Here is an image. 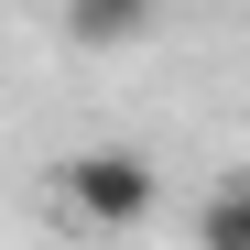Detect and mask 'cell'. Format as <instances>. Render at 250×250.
<instances>
[{
	"instance_id": "3957f363",
	"label": "cell",
	"mask_w": 250,
	"mask_h": 250,
	"mask_svg": "<svg viewBox=\"0 0 250 250\" xmlns=\"http://www.w3.org/2000/svg\"><path fill=\"white\" fill-rule=\"evenodd\" d=\"M196 239H207V250H250V163L207 185V207H196Z\"/></svg>"
},
{
	"instance_id": "7a4b0ae2",
	"label": "cell",
	"mask_w": 250,
	"mask_h": 250,
	"mask_svg": "<svg viewBox=\"0 0 250 250\" xmlns=\"http://www.w3.org/2000/svg\"><path fill=\"white\" fill-rule=\"evenodd\" d=\"M163 22V0H65V33L76 44H142Z\"/></svg>"
},
{
	"instance_id": "6da1fadb",
	"label": "cell",
	"mask_w": 250,
	"mask_h": 250,
	"mask_svg": "<svg viewBox=\"0 0 250 250\" xmlns=\"http://www.w3.org/2000/svg\"><path fill=\"white\" fill-rule=\"evenodd\" d=\"M55 196H65L87 229H142L152 207H163V174H152L142 152H65Z\"/></svg>"
}]
</instances>
